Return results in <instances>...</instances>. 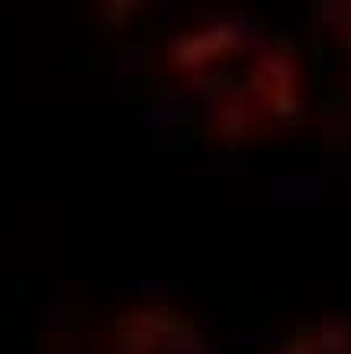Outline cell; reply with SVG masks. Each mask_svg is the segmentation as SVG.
I'll return each instance as SVG.
<instances>
[{
    "mask_svg": "<svg viewBox=\"0 0 351 354\" xmlns=\"http://www.w3.org/2000/svg\"><path fill=\"white\" fill-rule=\"evenodd\" d=\"M142 0H100V7L110 13L113 19H120V17H129L132 10L139 7Z\"/></svg>",
    "mask_w": 351,
    "mask_h": 354,
    "instance_id": "obj_4",
    "label": "cell"
},
{
    "mask_svg": "<svg viewBox=\"0 0 351 354\" xmlns=\"http://www.w3.org/2000/svg\"><path fill=\"white\" fill-rule=\"evenodd\" d=\"M284 354H351V322L309 328Z\"/></svg>",
    "mask_w": 351,
    "mask_h": 354,
    "instance_id": "obj_2",
    "label": "cell"
},
{
    "mask_svg": "<svg viewBox=\"0 0 351 354\" xmlns=\"http://www.w3.org/2000/svg\"><path fill=\"white\" fill-rule=\"evenodd\" d=\"M168 62L197 113L222 139H258L303 110L294 55L249 23L219 19L190 29L171 46Z\"/></svg>",
    "mask_w": 351,
    "mask_h": 354,
    "instance_id": "obj_1",
    "label": "cell"
},
{
    "mask_svg": "<svg viewBox=\"0 0 351 354\" xmlns=\"http://www.w3.org/2000/svg\"><path fill=\"white\" fill-rule=\"evenodd\" d=\"M335 26H339V36H342V46L348 52L351 62V0H335Z\"/></svg>",
    "mask_w": 351,
    "mask_h": 354,
    "instance_id": "obj_3",
    "label": "cell"
}]
</instances>
